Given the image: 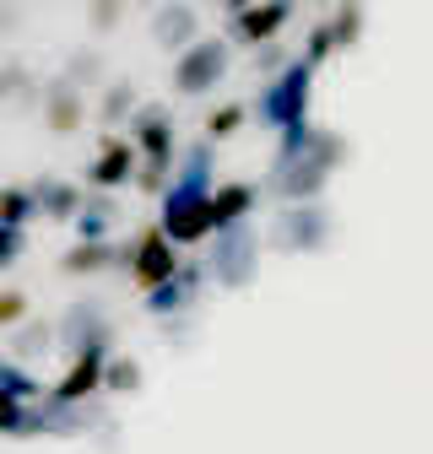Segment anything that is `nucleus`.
I'll use <instances>...</instances> for the list:
<instances>
[{"label": "nucleus", "mask_w": 433, "mask_h": 454, "mask_svg": "<svg viewBox=\"0 0 433 454\" xmlns=\"http://www.w3.org/2000/svg\"><path fill=\"white\" fill-rule=\"evenodd\" d=\"M282 136V152H277V168L271 179L260 184V200H319L331 174L347 162V136L342 130H325V125H287L277 130Z\"/></svg>", "instance_id": "obj_1"}, {"label": "nucleus", "mask_w": 433, "mask_h": 454, "mask_svg": "<svg viewBox=\"0 0 433 454\" xmlns=\"http://www.w3.org/2000/svg\"><path fill=\"white\" fill-rule=\"evenodd\" d=\"M211 157H216L211 141L185 146V152L174 157V174H169L174 184H162V190H157V195H162V206H157V227H162V233H169L179 249L206 239V216H201V206H206V190L216 184V179H211Z\"/></svg>", "instance_id": "obj_2"}, {"label": "nucleus", "mask_w": 433, "mask_h": 454, "mask_svg": "<svg viewBox=\"0 0 433 454\" xmlns=\"http://www.w3.org/2000/svg\"><path fill=\"white\" fill-rule=\"evenodd\" d=\"M130 146H136V190L157 195L174 174V157H179V130H174V108L169 103H136L130 114Z\"/></svg>", "instance_id": "obj_3"}, {"label": "nucleus", "mask_w": 433, "mask_h": 454, "mask_svg": "<svg viewBox=\"0 0 433 454\" xmlns=\"http://www.w3.org/2000/svg\"><path fill=\"white\" fill-rule=\"evenodd\" d=\"M314 71H319V60H309V54L287 60L282 71H271L265 92L249 103V120H260L265 130L303 125V120H309V87H314Z\"/></svg>", "instance_id": "obj_4"}, {"label": "nucleus", "mask_w": 433, "mask_h": 454, "mask_svg": "<svg viewBox=\"0 0 433 454\" xmlns=\"http://www.w3.org/2000/svg\"><path fill=\"white\" fill-rule=\"evenodd\" d=\"M206 239H211V254L201 260L206 276L216 281V287H228V293L249 287L255 270H260V227H255V216L228 222V227H211Z\"/></svg>", "instance_id": "obj_5"}, {"label": "nucleus", "mask_w": 433, "mask_h": 454, "mask_svg": "<svg viewBox=\"0 0 433 454\" xmlns=\"http://www.w3.org/2000/svg\"><path fill=\"white\" fill-rule=\"evenodd\" d=\"M228 66H233V43L228 38H190L185 49H179V60H174V71H169V87L179 92V98H206V92H216V82L228 76Z\"/></svg>", "instance_id": "obj_6"}, {"label": "nucleus", "mask_w": 433, "mask_h": 454, "mask_svg": "<svg viewBox=\"0 0 433 454\" xmlns=\"http://www.w3.org/2000/svg\"><path fill=\"white\" fill-rule=\"evenodd\" d=\"M265 244L282 254H314L331 244V211L319 200H282L277 222L265 227Z\"/></svg>", "instance_id": "obj_7"}, {"label": "nucleus", "mask_w": 433, "mask_h": 454, "mask_svg": "<svg viewBox=\"0 0 433 454\" xmlns=\"http://www.w3.org/2000/svg\"><path fill=\"white\" fill-rule=\"evenodd\" d=\"M179 244L162 233V227H146V233L136 239V244H125V270H130V281L146 293V287H157V281H169L174 270H179Z\"/></svg>", "instance_id": "obj_8"}, {"label": "nucleus", "mask_w": 433, "mask_h": 454, "mask_svg": "<svg viewBox=\"0 0 433 454\" xmlns=\"http://www.w3.org/2000/svg\"><path fill=\"white\" fill-rule=\"evenodd\" d=\"M33 98H38V120H43L49 136H76V130L87 125V92H82L76 82L49 76V82L33 87Z\"/></svg>", "instance_id": "obj_9"}, {"label": "nucleus", "mask_w": 433, "mask_h": 454, "mask_svg": "<svg viewBox=\"0 0 433 454\" xmlns=\"http://www.w3.org/2000/svg\"><path fill=\"white\" fill-rule=\"evenodd\" d=\"M293 12H298V0H249L244 12H233L228 17V43H244V49H260V43H271L287 22H293Z\"/></svg>", "instance_id": "obj_10"}, {"label": "nucleus", "mask_w": 433, "mask_h": 454, "mask_svg": "<svg viewBox=\"0 0 433 454\" xmlns=\"http://www.w3.org/2000/svg\"><path fill=\"white\" fill-rule=\"evenodd\" d=\"M103 363H108V340H87V347H76V352H71L66 379L54 384L49 401H54V406H82L87 395H98V389H103Z\"/></svg>", "instance_id": "obj_11"}, {"label": "nucleus", "mask_w": 433, "mask_h": 454, "mask_svg": "<svg viewBox=\"0 0 433 454\" xmlns=\"http://www.w3.org/2000/svg\"><path fill=\"white\" fill-rule=\"evenodd\" d=\"M130 174H136V146H130V136H103V146L87 162V184L92 190H120V184H130Z\"/></svg>", "instance_id": "obj_12"}, {"label": "nucleus", "mask_w": 433, "mask_h": 454, "mask_svg": "<svg viewBox=\"0 0 433 454\" xmlns=\"http://www.w3.org/2000/svg\"><path fill=\"white\" fill-rule=\"evenodd\" d=\"M201 33V12L190 6V0H157L152 6V43L157 49H185L190 38Z\"/></svg>", "instance_id": "obj_13"}, {"label": "nucleus", "mask_w": 433, "mask_h": 454, "mask_svg": "<svg viewBox=\"0 0 433 454\" xmlns=\"http://www.w3.org/2000/svg\"><path fill=\"white\" fill-rule=\"evenodd\" d=\"M54 335H60L66 347L76 352V347H87V340H108V335H114V325H108V309H103L98 298H76V303L60 314Z\"/></svg>", "instance_id": "obj_14"}, {"label": "nucleus", "mask_w": 433, "mask_h": 454, "mask_svg": "<svg viewBox=\"0 0 433 454\" xmlns=\"http://www.w3.org/2000/svg\"><path fill=\"white\" fill-rule=\"evenodd\" d=\"M114 265H125V244H114V239H76L60 254V276H71V281L103 276V270H114Z\"/></svg>", "instance_id": "obj_15"}, {"label": "nucleus", "mask_w": 433, "mask_h": 454, "mask_svg": "<svg viewBox=\"0 0 433 454\" xmlns=\"http://www.w3.org/2000/svg\"><path fill=\"white\" fill-rule=\"evenodd\" d=\"M255 206H260V184H211L206 190V206H201L206 233H211V227H228V222L255 216Z\"/></svg>", "instance_id": "obj_16"}, {"label": "nucleus", "mask_w": 433, "mask_h": 454, "mask_svg": "<svg viewBox=\"0 0 433 454\" xmlns=\"http://www.w3.org/2000/svg\"><path fill=\"white\" fill-rule=\"evenodd\" d=\"M206 281V270L201 265H190V260H179V270L169 276V281H157V287H146V309L157 314V319H169V314H179V309H190V298H195V287Z\"/></svg>", "instance_id": "obj_17"}, {"label": "nucleus", "mask_w": 433, "mask_h": 454, "mask_svg": "<svg viewBox=\"0 0 433 454\" xmlns=\"http://www.w3.org/2000/svg\"><path fill=\"white\" fill-rule=\"evenodd\" d=\"M114 222H120V195L87 184V190H82V206H76V216H71L76 239H108V233H114Z\"/></svg>", "instance_id": "obj_18"}, {"label": "nucleus", "mask_w": 433, "mask_h": 454, "mask_svg": "<svg viewBox=\"0 0 433 454\" xmlns=\"http://www.w3.org/2000/svg\"><path fill=\"white\" fill-rule=\"evenodd\" d=\"M28 190H33V216H43V222H71L76 206H82V184L54 179V174H43V179L28 184Z\"/></svg>", "instance_id": "obj_19"}, {"label": "nucleus", "mask_w": 433, "mask_h": 454, "mask_svg": "<svg viewBox=\"0 0 433 454\" xmlns=\"http://www.w3.org/2000/svg\"><path fill=\"white\" fill-rule=\"evenodd\" d=\"M136 103H141V87L130 82V76H103V103H98V125L103 130H120L130 114H136Z\"/></svg>", "instance_id": "obj_20"}, {"label": "nucleus", "mask_w": 433, "mask_h": 454, "mask_svg": "<svg viewBox=\"0 0 433 454\" xmlns=\"http://www.w3.org/2000/svg\"><path fill=\"white\" fill-rule=\"evenodd\" d=\"M244 120H249V103H216V108H206V120H201V141H228V136H239L244 130Z\"/></svg>", "instance_id": "obj_21"}, {"label": "nucleus", "mask_w": 433, "mask_h": 454, "mask_svg": "<svg viewBox=\"0 0 433 454\" xmlns=\"http://www.w3.org/2000/svg\"><path fill=\"white\" fill-rule=\"evenodd\" d=\"M60 76H66V82H76L82 92H92V87H103V76H108V60H103L98 49H76L71 60L60 66Z\"/></svg>", "instance_id": "obj_22"}, {"label": "nucleus", "mask_w": 433, "mask_h": 454, "mask_svg": "<svg viewBox=\"0 0 433 454\" xmlns=\"http://www.w3.org/2000/svg\"><path fill=\"white\" fill-rule=\"evenodd\" d=\"M12 330H17V335H12V352H17V357H38V352H49V340H54V325H49V319H33V314L17 319Z\"/></svg>", "instance_id": "obj_23"}, {"label": "nucleus", "mask_w": 433, "mask_h": 454, "mask_svg": "<svg viewBox=\"0 0 433 454\" xmlns=\"http://www.w3.org/2000/svg\"><path fill=\"white\" fill-rule=\"evenodd\" d=\"M136 384H141V363L108 352V363H103V389H98V395H130Z\"/></svg>", "instance_id": "obj_24"}, {"label": "nucleus", "mask_w": 433, "mask_h": 454, "mask_svg": "<svg viewBox=\"0 0 433 454\" xmlns=\"http://www.w3.org/2000/svg\"><path fill=\"white\" fill-rule=\"evenodd\" d=\"M325 27H331V43H336V49H352V43L363 38V6H358V0H342L336 17L325 22Z\"/></svg>", "instance_id": "obj_25"}, {"label": "nucleus", "mask_w": 433, "mask_h": 454, "mask_svg": "<svg viewBox=\"0 0 433 454\" xmlns=\"http://www.w3.org/2000/svg\"><path fill=\"white\" fill-rule=\"evenodd\" d=\"M38 82H33V71L22 66V60H12V54H0V103H17V98H28Z\"/></svg>", "instance_id": "obj_26"}, {"label": "nucleus", "mask_w": 433, "mask_h": 454, "mask_svg": "<svg viewBox=\"0 0 433 454\" xmlns=\"http://www.w3.org/2000/svg\"><path fill=\"white\" fill-rule=\"evenodd\" d=\"M0 222H12V227L38 222V216H33V190H28V184H6V190H0Z\"/></svg>", "instance_id": "obj_27"}, {"label": "nucleus", "mask_w": 433, "mask_h": 454, "mask_svg": "<svg viewBox=\"0 0 433 454\" xmlns=\"http://www.w3.org/2000/svg\"><path fill=\"white\" fill-rule=\"evenodd\" d=\"M130 17V0H92L87 6V33H114Z\"/></svg>", "instance_id": "obj_28"}, {"label": "nucleus", "mask_w": 433, "mask_h": 454, "mask_svg": "<svg viewBox=\"0 0 433 454\" xmlns=\"http://www.w3.org/2000/svg\"><path fill=\"white\" fill-rule=\"evenodd\" d=\"M22 254H28V227H12V222H0V270H12Z\"/></svg>", "instance_id": "obj_29"}, {"label": "nucleus", "mask_w": 433, "mask_h": 454, "mask_svg": "<svg viewBox=\"0 0 433 454\" xmlns=\"http://www.w3.org/2000/svg\"><path fill=\"white\" fill-rule=\"evenodd\" d=\"M28 309H33V303H28L22 287H0V330H12L17 319H28Z\"/></svg>", "instance_id": "obj_30"}, {"label": "nucleus", "mask_w": 433, "mask_h": 454, "mask_svg": "<svg viewBox=\"0 0 433 454\" xmlns=\"http://www.w3.org/2000/svg\"><path fill=\"white\" fill-rule=\"evenodd\" d=\"M22 411H28V395L0 389V433H17L22 427Z\"/></svg>", "instance_id": "obj_31"}, {"label": "nucleus", "mask_w": 433, "mask_h": 454, "mask_svg": "<svg viewBox=\"0 0 433 454\" xmlns=\"http://www.w3.org/2000/svg\"><path fill=\"white\" fill-rule=\"evenodd\" d=\"M0 389H17V395H28V401H33V395H38V384L17 368V363H6V357H0Z\"/></svg>", "instance_id": "obj_32"}, {"label": "nucleus", "mask_w": 433, "mask_h": 454, "mask_svg": "<svg viewBox=\"0 0 433 454\" xmlns=\"http://www.w3.org/2000/svg\"><path fill=\"white\" fill-rule=\"evenodd\" d=\"M255 71H265V76H271V71H282V49H277V38L255 49Z\"/></svg>", "instance_id": "obj_33"}, {"label": "nucleus", "mask_w": 433, "mask_h": 454, "mask_svg": "<svg viewBox=\"0 0 433 454\" xmlns=\"http://www.w3.org/2000/svg\"><path fill=\"white\" fill-rule=\"evenodd\" d=\"M216 6H223V12L233 17V12H244V6H249V0H216Z\"/></svg>", "instance_id": "obj_34"}, {"label": "nucleus", "mask_w": 433, "mask_h": 454, "mask_svg": "<svg viewBox=\"0 0 433 454\" xmlns=\"http://www.w3.org/2000/svg\"><path fill=\"white\" fill-rule=\"evenodd\" d=\"M136 6H146V12H152V6H157V0H130V12H136Z\"/></svg>", "instance_id": "obj_35"}]
</instances>
